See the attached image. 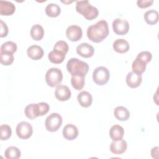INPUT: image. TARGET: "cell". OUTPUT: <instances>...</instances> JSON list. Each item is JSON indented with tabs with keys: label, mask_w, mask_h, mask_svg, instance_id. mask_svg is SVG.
I'll use <instances>...</instances> for the list:
<instances>
[{
	"label": "cell",
	"mask_w": 159,
	"mask_h": 159,
	"mask_svg": "<svg viewBox=\"0 0 159 159\" xmlns=\"http://www.w3.org/2000/svg\"><path fill=\"white\" fill-rule=\"evenodd\" d=\"M0 50L1 52H7L13 54L17 50V45L12 41H7L2 44Z\"/></svg>",
	"instance_id": "4dcf8cb0"
},
{
	"label": "cell",
	"mask_w": 159,
	"mask_h": 159,
	"mask_svg": "<svg viewBox=\"0 0 159 159\" xmlns=\"http://www.w3.org/2000/svg\"><path fill=\"white\" fill-rule=\"evenodd\" d=\"M112 47L116 52L119 53H124L129 51L130 45L128 42L125 39H119L113 42Z\"/></svg>",
	"instance_id": "e0dca14e"
},
{
	"label": "cell",
	"mask_w": 159,
	"mask_h": 159,
	"mask_svg": "<svg viewBox=\"0 0 159 159\" xmlns=\"http://www.w3.org/2000/svg\"><path fill=\"white\" fill-rule=\"evenodd\" d=\"M127 148V142L122 139L118 140H113L110 145V150L115 155H120L124 153Z\"/></svg>",
	"instance_id": "8fae6325"
},
{
	"label": "cell",
	"mask_w": 159,
	"mask_h": 159,
	"mask_svg": "<svg viewBox=\"0 0 159 159\" xmlns=\"http://www.w3.org/2000/svg\"><path fill=\"white\" fill-rule=\"evenodd\" d=\"M110 78V72L104 66H99L94 69L93 73V80L98 85L106 84Z\"/></svg>",
	"instance_id": "5b68a950"
},
{
	"label": "cell",
	"mask_w": 159,
	"mask_h": 159,
	"mask_svg": "<svg viewBox=\"0 0 159 159\" xmlns=\"http://www.w3.org/2000/svg\"><path fill=\"white\" fill-rule=\"evenodd\" d=\"M85 76L83 75H74L71 76V83L73 88L76 90H81L84 86Z\"/></svg>",
	"instance_id": "d4e9b609"
},
{
	"label": "cell",
	"mask_w": 159,
	"mask_h": 159,
	"mask_svg": "<svg viewBox=\"0 0 159 159\" xmlns=\"http://www.w3.org/2000/svg\"><path fill=\"white\" fill-rule=\"evenodd\" d=\"M14 60L12 53L7 52H0V62L2 65L8 66L11 65Z\"/></svg>",
	"instance_id": "f1b7e54d"
},
{
	"label": "cell",
	"mask_w": 159,
	"mask_h": 159,
	"mask_svg": "<svg viewBox=\"0 0 159 159\" xmlns=\"http://www.w3.org/2000/svg\"><path fill=\"white\" fill-rule=\"evenodd\" d=\"M88 38L92 42L99 43L109 35V27L107 21L101 20L88 27L86 31Z\"/></svg>",
	"instance_id": "6da1fadb"
},
{
	"label": "cell",
	"mask_w": 159,
	"mask_h": 159,
	"mask_svg": "<svg viewBox=\"0 0 159 159\" xmlns=\"http://www.w3.org/2000/svg\"><path fill=\"white\" fill-rule=\"evenodd\" d=\"M76 53L83 58H90L94 53L93 47L88 43H81L76 47Z\"/></svg>",
	"instance_id": "7c38bea8"
},
{
	"label": "cell",
	"mask_w": 159,
	"mask_h": 159,
	"mask_svg": "<svg viewBox=\"0 0 159 159\" xmlns=\"http://www.w3.org/2000/svg\"><path fill=\"white\" fill-rule=\"evenodd\" d=\"M136 58L142 60L147 64L151 61L152 58V55L148 51H142L137 55Z\"/></svg>",
	"instance_id": "d6a6232c"
},
{
	"label": "cell",
	"mask_w": 159,
	"mask_h": 159,
	"mask_svg": "<svg viewBox=\"0 0 159 159\" xmlns=\"http://www.w3.org/2000/svg\"><path fill=\"white\" fill-rule=\"evenodd\" d=\"M0 134L1 140H6L9 139L12 134L11 127L7 124H2L0 127Z\"/></svg>",
	"instance_id": "f546056e"
},
{
	"label": "cell",
	"mask_w": 159,
	"mask_h": 159,
	"mask_svg": "<svg viewBox=\"0 0 159 159\" xmlns=\"http://www.w3.org/2000/svg\"><path fill=\"white\" fill-rule=\"evenodd\" d=\"M115 117L120 121H126L130 117L129 110L124 106H117L114 110Z\"/></svg>",
	"instance_id": "d6986e66"
},
{
	"label": "cell",
	"mask_w": 159,
	"mask_h": 159,
	"mask_svg": "<svg viewBox=\"0 0 159 159\" xmlns=\"http://www.w3.org/2000/svg\"><path fill=\"white\" fill-rule=\"evenodd\" d=\"M146 66L147 64L139 58H135L132 64V71L136 73L142 74L146 70Z\"/></svg>",
	"instance_id": "83f0119b"
},
{
	"label": "cell",
	"mask_w": 159,
	"mask_h": 159,
	"mask_svg": "<svg viewBox=\"0 0 159 159\" xmlns=\"http://www.w3.org/2000/svg\"><path fill=\"white\" fill-rule=\"evenodd\" d=\"M63 80V73L58 68H51L45 74V81L50 87H56L60 84Z\"/></svg>",
	"instance_id": "277c9868"
},
{
	"label": "cell",
	"mask_w": 159,
	"mask_h": 159,
	"mask_svg": "<svg viewBox=\"0 0 159 159\" xmlns=\"http://www.w3.org/2000/svg\"><path fill=\"white\" fill-rule=\"evenodd\" d=\"M24 113L25 116L29 118V119L33 120L35 119L37 117L34 113V103L30 104L27 105L24 109Z\"/></svg>",
	"instance_id": "836d02e7"
},
{
	"label": "cell",
	"mask_w": 159,
	"mask_h": 159,
	"mask_svg": "<svg viewBox=\"0 0 159 159\" xmlns=\"http://www.w3.org/2000/svg\"><path fill=\"white\" fill-rule=\"evenodd\" d=\"M77 99L80 104L83 107H88L93 102V97L91 94L86 91L80 92L77 96Z\"/></svg>",
	"instance_id": "ac0fdd59"
},
{
	"label": "cell",
	"mask_w": 159,
	"mask_h": 159,
	"mask_svg": "<svg viewBox=\"0 0 159 159\" xmlns=\"http://www.w3.org/2000/svg\"><path fill=\"white\" fill-rule=\"evenodd\" d=\"M66 69L71 76H85L89 70V65L86 62L76 58H70L66 63Z\"/></svg>",
	"instance_id": "7a4b0ae2"
},
{
	"label": "cell",
	"mask_w": 159,
	"mask_h": 159,
	"mask_svg": "<svg viewBox=\"0 0 159 159\" xmlns=\"http://www.w3.org/2000/svg\"><path fill=\"white\" fill-rule=\"evenodd\" d=\"M144 20L149 25H155L158 22V12L156 10L150 9L144 14Z\"/></svg>",
	"instance_id": "7402d4cb"
},
{
	"label": "cell",
	"mask_w": 159,
	"mask_h": 159,
	"mask_svg": "<svg viewBox=\"0 0 159 159\" xmlns=\"http://www.w3.org/2000/svg\"><path fill=\"white\" fill-rule=\"evenodd\" d=\"M27 53L30 58L34 60H38L43 56V50L39 45H32L27 48Z\"/></svg>",
	"instance_id": "9a60e30c"
},
{
	"label": "cell",
	"mask_w": 159,
	"mask_h": 159,
	"mask_svg": "<svg viewBox=\"0 0 159 159\" xmlns=\"http://www.w3.org/2000/svg\"><path fill=\"white\" fill-rule=\"evenodd\" d=\"M55 96L58 101H65L71 98V93L67 86L60 84L56 88Z\"/></svg>",
	"instance_id": "30bf717a"
},
{
	"label": "cell",
	"mask_w": 159,
	"mask_h": 159,
	"mask_svg": "<svg viewBox=\"0 0 159 159\" xmlns=\"http://www.w3.org/2000/svg\"><path fill=\"white\" fill-rule=\"evenodd\" d=\"M153 2V0H138L137 1V6L140 8H147L150 6Z\"/></svg>",
	"instance_id": "e575fe53"
},
{
	"label": "cell",
	"mask_w": 159,
	"mask_h": 159,
	"mask_svg": "<svg viewBox=\"0 0 159 159\" xmlns=\"http://www.w3.org/2000/svg\"><path fill=\"white\" fill-rule=\"evenodd\" d=\"M66 57V54L56 50H53L49 52L48 58L49 61L55 64H59L62 63Z\"/></svg>",
	"instance_id": "ffe728a7"
},
{
	"label": "cell",
	"mask_w": 159,
	"mask_h": 159,
	"mask_svg": "<svg viewBox=\"0 0 159 159\" xmlns=\"http://www.w3.org/2000/svg\"><path fill=\"white\" fill-rule=\"evenodd\" d=\"M63 136L68 140H73L78 135V130L76 125L72 124H66L63 129Z\"/></svg>",
	"instance_id": "5bb4252c"
},
{
	"label": "cell",
	"mask_w": 159,
	"mask_h": 159,
	"mask_svg": "<svg viewBox=\"0 0 159 159\" xmlns=\"http://www.w3.org/2000/svg\"><path fill=\"white\" fill-rule=\"evenodd\" d=\"M44 30L40 24L34 25L30 29V35L35 40H40L43 37Z\"/></svg>",
	"instance_id": "cb8c5ba5"
},
{
	"label": "cell",
	"mask_w": 159,
	"mask_h": 159,
	"mask_svg": "<svg viewBox=\"0 0 159 159\" xmlns=\"http://www.w3.org/2000/svg\"><path fill=\"white\" fill-rule=\"evenodd\" d=\"M16 132L19 138L25 140L28 139L32 136L33 133V128L29 122L22 121L17 125Z\"/></svg>",
	"instance_id": "52a82bcc"
},
{
	"label": "cell",
	"mask_w": 159,
	"mask_h": 159,
	"mask_svg": "<svg viewBox=\"0 0 159 159\" xmlns=\"http://www.w3.org/2000/svg\"><path fill=\"white\" fill-rule=\"evenodd\" d=\"M0 27H1L0 37H6L8 34V27L6 24L2 20H0Z\"/></svg>",
	"instance_id": "d590c367"
},
{
	"label": "cell",
	"mask_w": 159,
	"mask_h": 159,
	"mask_svg": "<svg viewBox=\"0 0 159 159\" xmlns=\"http://www.w3.org/2000/svg\"><path fill=\"white\" fill-rule=\"evenodd\" d=\"M76 11L83 16L87 20H93L98 16V9L91 5L88 1H78L76 4Z\"/></svg>",
	"instance_id": "3957f363"
},
{
	"label": "cell",
	"mask_w": 159,
	"mask_h": 159,
	"mask_svg": "<svg viewBox=\"0 0 159 159\" xmlns=\"http://www.w3.org/2000/svg\"><path fill=\"white\" fill-rule=\"evenodd\" d=\"M4 155L7 159H18L21 156V152L17 147L11 146L5 150Z\"/></svg>",
	"instance_id": "4316f807"
},
{
	"label": "cell",
	"mask_w": 159,
	"mask_h": 159,
	"mask_svg": "<svg viewBox=\"0 0 159 159\" xmlns=\"http://www.w3.org/2000/svg\"><path fill=\"white\" fill-rule=\"evenodd\" d=\"M46 14L51 17H55L60 15L61 12L60 7L55 3H50L45 7Z\"/></svg>",
	"instance_id": "484cf974"
},
{
	"label": "cell",
	"mask_w": 159,
	"mask_h": 159,
	"mask_svg": "<svg viewBox=\"0 0 159 159\" xmlns=\"http://www.w3.org/2000/svg\"><path fill=\"white\" fill-rule=\"evenodd\" d=\"M124 134V128L117 124L112 125L109 130V136L112 140H118L122 139Z\"/></svg>",
	"instance_id": "44dd1931"
},
{
	"label": "cell",
	"mask_w": 159,
	"mask_h": 159,
	"mask_svg": "<svg viewBox=\"0 0 159 159\" xmlns=\"http://www.w3.org/2000/svg\"><path fill=\"white\" fill-rule=\"evenodd\" d=\"M53 50H58L66 54L69 50V46L66 42L63 40H59L55 43L53 47Z\"/></svg>",
	"instance_id": "1f68e13d"
},
{
	"label": "cell",
	"mask_w": 159,
	"mask_h": 159,
	"mask_svg": "<svg viewBox=\"0 0 159 159\" xmlns=\"http://www.w3.org/2000/svg\"><path fill=\"white\" fill-rule=\"evenodd\" d=\"M142 81V74L134 71L129 72L126 76V83L131 88H135L140 86Z\"/></svg>",
	"instance_id": "4fadbf2b"
},
{
	"label": "cell",
	"mask_w": 159,
	"mask_h": 159,
	"mask_svg": "<svg viewBox=\"0 0 159 159\" xmlns=\"http://www.w3.org/2000/svg\"><path fill=\"white\" fill-rule=\"evenodd\" d=\"M50 109V106L48 103L45 102H40L37 104L34 103V110L36 117L42 116L46 114Z\"/></svg>",
	"instance_id": "603a6c76"
},
{
	"label": "cell",
	"mask_w": 159,
	"mask_h": 159,
	"mask_svg": "<svg viewBox=\"0 0 159 159\" xmlns=\"http://www.w3.org/2000/svg\"><path fill=\"white\" fill-rule=\"evenodd\" d=\"M62 121V117L58 113L53 112L48 116L45 119L46 129L49 132H56L61 125Z\"/></svg>",
	"instance_id": "8992f818"
},
{
	"label": "cell",
	"mask_w": 159,
	"mask_h": 159,
	"mask_svg": "<svg viewBox=\"0 0 159 159\" xmlns=\"http://www.w3.org/2000/svg\"><path fill=\"white\" fill-rule=\"evenodd\" d=\"M114 32L120 35H123L128 33L129 30V24L125 19L117 18L114 20L112 24Z\"/></svg>",
	"instance_id": "ba28073f"
},
{
	"label": "cell",
	"mask_w": 159,
	"mask_h": 159,
	"mask_svg": "<svg viewBox=\"0 0 159 159\" xmlns=\"http://www.w3.org/2000/svg\"><path fill=\"white\" fill-rule=\"evenodd\" d=\"M16 10L15 5L7 1H0V14L1 16H11Z\"/></svg>",
	"instance_id": "2e32d148"
},
{
	"label": "cell",
	"mask_w": 159,
	"mask_h": 159,
	"mask_svg": "<svg viewBox=\"0 0 159 159\" xmlns=\"http://www.w3.org/2000/svg\"><path fill=\"white\" fill-rule=\"evenodd\" d=\"M151 155L153 158H157L158 155V147H155L151 150Z\"/></svg>",
	"instance_id": "8d00e7d4"
},
{
	"label": "cell",
	"mask_w": 159,
	"mask_h": 159,
	"mask_svg": "<svg viewBox=\"0 0 159 159\" xmlns=\"http://www.w3.org/2000/svg\"><path fill=\"white\" fill-rule=\"evenodd\" d=\"M66 35L71 42H77L80 40L83 35L81 28L76 25H70L66 30Z\"/></svg>",
	"instance_id": "9c48e42d"
}]
</instances>
